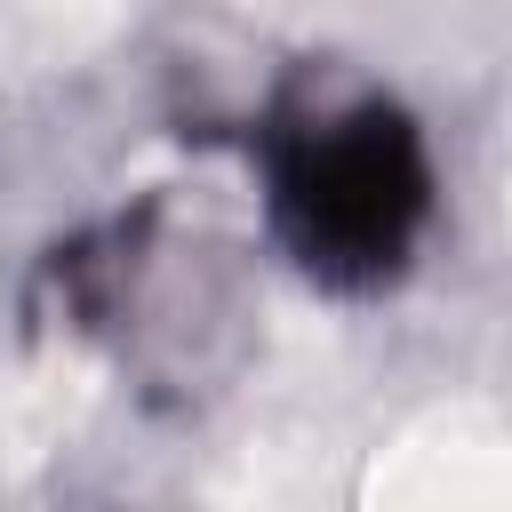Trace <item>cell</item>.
<instances>
[{
	"label": "cell",
	"mask_w": 512,
	"mask_h": 512,
	"mask_svg": "<svg viewBox=\"0 0 512 512\" xmlns=\"http://www.w3.org/2000/svg\"><path fill=\"white\" fill-rule=\"evenodd\" d=\"M128 0H0V56L8 64H40V56H72L88 48Z\"/></svg>",
	"instance_id": "6da1fadb"
}]
</instances>
